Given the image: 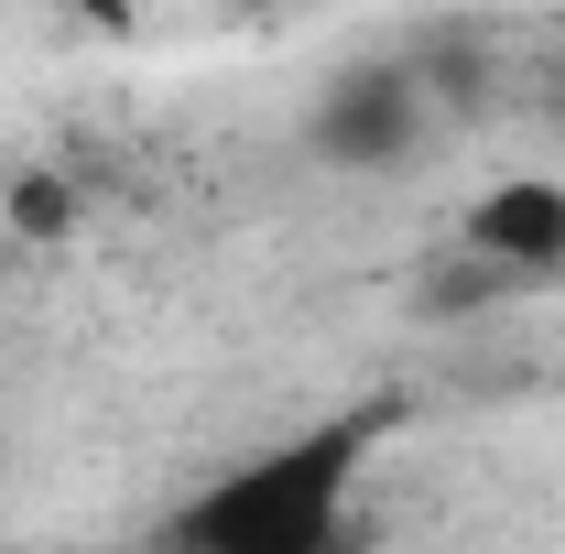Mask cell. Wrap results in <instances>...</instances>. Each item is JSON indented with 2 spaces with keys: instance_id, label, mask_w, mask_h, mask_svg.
<instances>
[{
  "instance_id": "obj_2",
  "label": "cell",
  "mask_w": 565,
  "mask_h": 554,
  "mask_svg": "<svg viewBox=\"0 0 565 554\" xmlns=\"http://www.w3.org/2000/svg\"><path fill=\"white\" fill-rule=\"evenodd\" d=\"M414 131H424V98H414V76H403V66H359V76H338V87L316 98V152L349 163V174L403 163Z\"/></svg>"
},
{
  "instance_id": "obj_3",
  "label": "cell",
  "mask_w": 565,
  "mask_h": 554,
  "mask_svg": "<svg viewBox=\"0 0 565 554\" xmlns=\"http://www.w3.org/2000/svg\"><path fill=\"white\" fill-rule=\"evenodd\" d=\"M468 251L479 262H511V273H555L565 262V185L555 174H511L468 207Z\"/></svg>"
},
{
  "instance_id": "obj_1",
  "label": "cell",
  "mask_w": 565,
  "mask_h": 554,
  "mask_svg": "<svg viewBox=\"0 0 565 554\" xmlns=\"http://www.w3.org/2000/svg\"><path fill=\"white\" fill-rule=\"evenodd\" d=\"M370 446H381L370 414H327L262 457H239V468H217L196 500H174L163 554H338Z\"/></svg>"
}]
</instances>
